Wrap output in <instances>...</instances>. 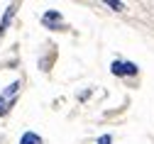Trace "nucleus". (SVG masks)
Here are the masks:
<instances>
[{"instance_id":"f257e3e1","label":"nucleus","mask_w":154,"mask_h":144,"mask_svg":"<svg viewBox=\"0 0 154 144\" xmlns=\"http://www.w3.org/2000/svg\"><path fill=\"white\" fill-rule=\"evenodd\" d=\"M20 81H15V83H10L8 86V90L0 95V115H8V110L15 105V98H17V93H20Z\"/></svg>"},{"instance_id":"7ed1b4c3","label":"nucleus","mask_w":154,"mask_h":144,"mask_svg":"<svg viewBox=\"0 0 154 144\" xmlns=\"http://www.w3.org/2000/svg\"><path fill=\"white\" fill-rule=\"evenodd\" d=\"M42 22L47 25V27H54V25H61V15L56 12V10H49L44 17H42Z\"/></svg>"},{"instance_id":"423d86ee","label":"nucleus","mask_w":154,"mask_h":144,"mask_svg":"<svg viewBox=\"0 0 154 144\" xmlns=\"http://www.w3.org/2000/svg\"><path fill=\"white\" fill-rule=\"evenodd\" d=\"M110 142H112V139H110V134H103V137H100V142H98V144H110Z\"/></svg>"},{"instance_id":"0eeeda50","label":"nucleus","mask_w":154,"mask_h":144,"mask_svg":"<svg viewBox=\"0 0 154 144\" xmlns=\"http://www.w3.org/2000/svg\"><path fill=\"white\" fill-rule=\"evenodd\" d=\"M108 5H110L112 10H122V3H108Z\"/></svg>"},{"instance_id":"f03ea898","label":"nucleus","mask_w":154,"mask_h":144,"mask_svg":"<svg viewBox=\"0 0 154 144\" xmlns=\"http://www.w3.org/2000/svg\"><path fill=\"white\" fill-rule=\"evenodd\" d=\"M110 71L115 76H134L137 73V64H132V61H112Z\"/></svg>"},{"instance_id":"20e7f679","label":"nucleus","mask_w":154,"mask_h":144,"mask_svg":"<svg viewBox=\"0 0 154 144\" xmlns=\"http://www.w3.org/2000/svg\"><path fill=\"white\" fill-rule=\"evenodd\" d=\"M20 144H42V137L37 132H25L22 139H20Z\"/></svg>"},{"instance_id":"39448f33","label":"nucleus","mask_w":154,"mask_h":144,"mask_svg":"<svg viewBox=\"0 0 154 144\" xmlns=\"http://www.w3.org/2000/svg\"><path fill=\"white\" fill-rule=\"evenodd\" d=\"M12 15H15V8L10 5V8L5 10V17H3V22H0V37L5 34V29H8V25H10V20H12Z\"/></svg>"}]
</instances>
